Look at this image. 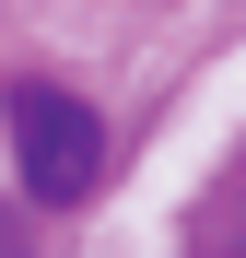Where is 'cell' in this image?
Here are the masks:
<instances>
[{
	"label": "cell",
	"instance_id": "7a4b0ae2",
	"mask_svg": "<svg viewBox=\"0 0 246 258\" xmlns=\"http://www.w3.org/2000/svg\"><path fill=\"white\" fill-rule=\"evenodd\" d=\"M234 258H246V246H234Z\"/></svg>",
	"mask_w": 246,
	"mask_h": 258
},
{
	"label": "cell",
	"instance_id": "6da1fadb",
	"mask_svg": "<svg viewBox=\"0 0 246 258\" xmlns=\"http://www.w3.org/2000/svg\"><path fill=\"white\" fill-rule=\"evenodd\" d=\"M0 153H12L24 200L70 211V200H94V176H106V117L82 94H59V82H12V94H0Z\"/></svg>",
	"mask_w": 246,
	"mask_h": 258
}]
</instances>
